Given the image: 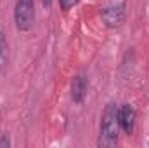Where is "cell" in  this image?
Masks as SVG:
<instances>
[{"instance_id":"1","label":"cell","mask_w":149,"mask_h":148,"mask_svg":"<svg viewBox=\"0 0 149 148\" xmlns=\"http://www.w3.org/2000/svg\"><path fill=\"white\" fill-rule=\"evenodd\" d=\"M120 136V120H118V106L114 103H108L101 117L99 140L97 145L101 148H113L118 145Z\"/></svg>"},{"instance_id":"2","label":"cell","mask_w":149,"mask_h":148,"mask_svg":"<svg viewBox=\"0 0 149 148\" xmlns=\"http://www.w3.org/2000/svg\"><path fill=\"white\" fill-rule=\"evenodd\" d=\"M14 21L19 32H28L35 23V2L33 0H16Z\"/></svg>"},{"instance_id":"3","label":"cell","mask_w":149,"mask_h":148,"mask_svg":"<svg viewBox=\"0 0 149 148\" xmlns=\"http://www.w3.org/2000/svg\"><path fill=\"white\" fill-rule=\"evenodd\" d=\"M135 118H137V113L135 108L128 103L118 106V120H120V129L125 132V134H132L134 132V127H135Z\"/></svg>"},{"instance_id":"4","label":"cell","mask_w":149,"mask_h":148,"mask_svg":"<svg viewBox=\"0 0 149 148\" xmlns=\"http://www.w3.org/2000/svg\"><path fill=\"white\" fill-rule=\"evenodd\" d=\"M104 23L109 26V28H116L123 23L125 19V9H123V4H109L102 9L101 12Z\"/></svg>"},{"instance_id":"5","label":"cell","mask_w":149,"mask_h":148,"mask_svg":"<svg viewBox=\"0 0 149 148\" xmlns=\"http://www.w3.org/2000/svg\"><path fill=\"white\" fill-rule=\"evenodd\" d=\"M88 91V78L85 75H76L71 82V99L74 103H83Z\"/></svg>"},{"instance_id":"6","label":"cell","mask_w":149,"mask_h":148,"mask_svg":"<svg viewBox=\"0 0 149 148\" xmlns=\"http://www.w3.org/2000/svg\"><path fill=\"white\" fill-rule=\"evenodd\" d=\"M7 56H9V44L5 35L0 32V72L7 66Z\"/></svg>"},{"instance_id":"7","label":"cell","mask_w":149,"mask_h":148,"mask_svg":"<svg viewBox=\"0 0 149 148\" xmlns=\"http://www.w3.org/2000/svg\"><path fill=\"white\" fill-rule=\"evenodd\" d=\"M78 2L80 0H59V7H61V11H70V9H73Z\"/></svg>"},{"instance_id":"8","label":"cell","mask_w":149,"mask_h":148,"mask_svg":"<svg viewBox=\"0 0 149 148\" xmlns=\"http://www.w3.org/2000/svg\"><path fill=\"white\" fill-rule=\"evenodd\" d=\"M0 147H10V140L7 138V134H3L0 138Z\"/></svg>"},{"instance_id":"9","label":"cell","mask_w":149,"mask_h":148,"mask_svg":"<svg viewBox=\"0 0 149 148\" xmlns=\"http://www.w3.org/2000/svg\"><path fill=\"white\" fill-rule=\"evenodd\" d=\"M42 4H43V7H50V4H52V0H42Z\"/></svg>"}]
</instances>
